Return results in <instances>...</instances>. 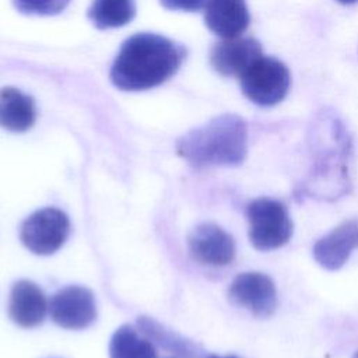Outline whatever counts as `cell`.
Wrapping results in <instances>:
<instances>
[{"mask_svg":"<svg viewBox=\"0 0 358 358\" xmlns=\"http://www.w3.org/2000/svg\"><path fill=\"white\" fill-rule=\"evenodd\" d=\"M185 56L182 45L162 35L136 34L123 42L110 69V81L122 91L150 90L171 78Z\"/></svg>","mask_w":358,"mask_h":358,"instance_id":"1","label":"cell"},{"mask_svg":"<svg viewBox=\"0 0 358 358\" xmlns=\"http://www.w3.org/2000/svg\"><path fill=\"white\" fill-rule=\"evenodd\" d=\"M248 131L236 115H221L178 140L182 158L196 168L236 166L246 157Z\"/></svg>","mask_w":358,"mask_h":358,"instance_id":"2","label":"cell"},{"mask_svg":"<svg viewBox=\"0 0 358 358\" xmlns=\"http://www.w3.org/2000/svg\"><path fill=\"white\" fill-rule=\"evenodd\" d=\"M249 241L257 250H273L289 242L294 231L287 206L275 199L259 197L246 207Z\"/></svg>","mask_w":358,"mask_h":358,"instance_id":"3","label":"cell"},{"mask_svg":"<svg viewBox=\"0 0 358 358\" xmlns=\"http://www.w3.org/2000/svg\"><path fill=\"white\" fill-rule=\"evenodd\" d=\"M239 78L245 96L259 106H273L282 101L291 81L282 62L263 55Z\"/></svg>","mask_w":358,"mask_h":358,"instance_id":"4","label":"cell"},{"mask_svg":"<svg viewBox=\"0 0 358 358\" xmlns=\"http://www.w3.org/2000/svg\"><path fill=\"white\" fill-rule=\"evenodd\" d=\"M70 234V220L59 208L46 207L32 213L21 225L20 239L35 255L46 256L59 250Z\"/></svg>","mask_w":358,"mask_h":358,"instance_id":"5","label":"cell"},{"mask_svg":"<svg viewBox=\"0 0 358 358\" xmlns=\"http://www.w3.org/2000/svg\"><path fill=\"white\" fill-rule=\"evenodd\" d=\"M228 298L234 305L248 309L253 316L263 319L271 316L278 305L273 280L259 271L238 274L228 288Z\"/></svg>","mask_w":358,"mask_h":358,"instance_id":"6","label":"cell"},{"mask_svg":"<svg viewBox=\"0 0 358 358\" xmlns=\"http://www.w3.org/2000/svg\"><path fill=\"white\" fill-rule=\"evenodd\" d=\"M49 312L53 322L63 329H85L96 317L94 294L80 285L64 287L52 296Z\"/></svg>","mask_w":358,"mask_h":358,"instance_id":"7","label":"cell"},{"mask_svg":"<svg viewBox=\"0 0 358 358\" xmlns=\"http://www.w3.org/2000/svg\"><path fill=\"white\" fill-rule=\"evenodd\" d=\"M192 257L207 266H227L235 257V241L221 227L204 222L197 225L187 238Z\"/></svg>","mask_w":358,"mask_h":358,"instance_id":"8","label":"cell"},{"mask_svg":"<svg viewBox=\"0 0 358 358\" xmlns=\"http://www.w3.org/2000/svg\"><path fill=\"white\" fill-rule=\"evenodd\" d=\"M358 248V218L343 221L316 241L312 249L315 260L326 270L343 267L352 250Z\"/></svg>","mask_w":358,"mask_h":358,"instance_id":"9","label":"cell"},{"mask_svg":"<svg viewBox=\"0 0 358 358\" xmlns=\"http://www.w3.org/2000/svg\"><path fill=\"white\" fill-rule=\"evenodd\" d=\"M262 46L253 38L224 39L211 49V66L227 77H241L259 57Z\"/></svg>","mask_w":358,"mask_h":358,"instance_id":"10","label":"cell"},{"mask_svg":"<svg viewBox=\"0 0 358 358\" xmlns=\"http://www.w3.org/2000/svg\"><path fill=\"white\" fill-rule=\"evenodd\" d=\"M207 28L222 39L241 36L250 22L245 0H207L204 6Z\"/></svg>","mask_w":358,"mask_h":358,"instance_id":"11","label":"cell"},{"mask_svg":"<svg viewBox=\"0 0 358 358\" xmlns=\"http://www.w3.org/2000/svg\"><path fill=\"white\" fill-rule=\"evenodd\" d=\"M49 309L43 291L29 280L17 281L10 292L8 315L14 323L29 329L41 324Z\"/></svg>","mask_w":358,"mask_h":358,"instance_id":"12","label":"cell"},{"mask_svg":"<svg viewBox=\"0 0 358 358\" xmlns=\"http://www.w3.org/2000/svg\"><path fill=\"white\" fill-rule=\"evenodd\" d=\"M36 120L35 102L14 87L0 90V127L10 131H25Z\"/></svg>","mask_w":358,"mask_h":358,"instance_id":"13","label":"cell"},{"mask_svg":"<svg viewBox=\"0 0 358 358\" xmlns=\"http://www.w3.org/2000/svg\"><path fill=\"white\" fill-rule=\"evenodd\" d=\"M87 15L99 29L123 27L134 18L136 3L134 0H92Z\"/></svg>","mask_w":358,"mask_h":358,"instance_id":"14","label":"cell"},{"mask_svg":"<svg viewBox=\"0 0 358 358\" xmlns=\"http://www.w3.org/2000/svg\"><path fill=\"white\" fill-rule=\"evenodd\" d=\"M110 358H157V351L152 343L138 334V331L130 326H120L112 336L109 344Z\"/></svg>","mask_w":358,"mask_h":358,"instance_id":"15","label":"cell"},{"mask_svg":"<svg viewBox=\"0 0 358 358\" xmlns=\"http://www.w3.org/2000/svg\"><path fill=\"white\" fill-rule=\"evenodd\" d=\"M70 0H13L14 7L24 14L53 15L63 11Z\"/></svg>","mask_w":358,"mask_h":358,"instance_id":"16","label":"cell"},{"mask_svg":"<svg viewBox=\"0 0 358 358\" xmlns=\"http://www.w3.org/2000/svg\"><path fill=\"white\" fill-rule=\"evenodd\" d=\"M207 0H161V4L168 10L199 11L206 6Z\"/></svg>","mask_w":358,"mask_h":358,"instance_id":"17","label":"cell"},{"mask_svg":"<svg viewBox=\"0 0 358 358\" xmlns=\"http://www.w3.org/2000/svg\"><path fill=\"white\" fill-rule=\"evenodd\" d=\"M337 1H340L341 4H354V3H357L358 0H337Z\"/></svg>","mask_w":358,"mask_h":358,"instance_id":"18","label":"cell"},{"mask_svg":"<svg viewBox=\"0 0 358 358\" xmlns=\"http://www.w3.org/2000/svg\"><path fill=\"white\" fill-rule=\"evenodd\" d=\"M208 358H239L236 355H227V357H218V355H210Z\"/></svg>","mask_w":358,"mask_h":358,"instance_id":"19","label":"cell"},{"mask_svg":"<svg viewBox=\"0 0 358 358\" xmlns=\"http://www.w3.org/2000/svg\"><path fill=\"white\" fill-rule=\"evenodd\" d=\"M354 358H358V351L355 352V355H354Z\"/></svg>","mask_w":358,"mask_h":358,"instance_id":"20","label":"cell"}]
</instances>
